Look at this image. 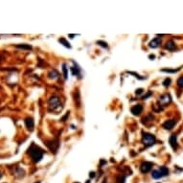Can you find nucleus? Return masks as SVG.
I'll list each match as a JSON object with an SVG mask.
<instances>
[{
  "label": "nucleus",
  "mask_w": 183,
  "mask_h": 183,
  "mask_svg": "<svg viewBox=\"0 0 183 183\" xmlns=\"http://www.w3.org/2000/svg\"><path fill=\"white\" fill-rule=\"evenodd\" d=\"M28 153H29V155L31 156L32 160L34 162H40L43 157V151L40 147L36 146L34 143L31 145V147L29 148Z\"/></svg>",
  "instance_id": "nucleus-1"
},
{
  "label": "nucleus",
  "mask_w": 183,
  "mask_h": 183,
  "mask_svg": "<svg viewBox=\"0 0 183 183\" xmlns=\"http://www.w3.org/2000/svg\"><path fill=\"white\" fill-rule=\"evenodd\" d=\"M168 175H169V170H168V168H166V167H160L159 169L155 170L152 173V176L155 179H162V177H164Z\"/></svg>",
  "instance_id": "nucleus-2"
},
{
  "label": "nucleus",
  "mask_w": 183,
  "mask_h": 183,
  "mask_svg": "<svg viewBox=\"0 0 183 183\" xmlns=\"http://www.w3.org/2000/svg\"><path fill=\"white\" fill-rule=\"evenodd\" d=\"M155 142H156V138L153 134L149 133V132L143 133V143L145 144L146 146L151 147L152 145H155Z\"/></svg>",
  "instance_id": "nucleus-3"
},
{
  "label": "nucleus",
  "mask_w": 183,
  "mask_h": 183,
  "mask_svg": "<svg viewBox=\"0 0 183 183\" xmlns=\"http://www.w3.org/2000/svg\"><path fill=\"white\" fill-rule=\"evenodd\" d=\"M49 105H50V108L53 110H58L61 108V104L59 97H56V96L51 97L49 100Z\"/></svg>",
  "instance_id": "nucleus-4"
},
{
  "label": "nucleus",
  "mask_w": 183,
  "mask_h": 183,
  "mask_svg": "<svg viewBox=\"0 0 183 183\" xmlns=\"http://www.w3.org/2000/svg\"><path fill=\"white\" fill-rule=\"evenodd\" d=\"M152 163L146 161V162L142 163V165L140 167V171H141V173H143V174H145V173H148L152 169Z\"/></svg>",
  "instance_id": "nucleus-5"
},
{
  "label": "nucleus",
  "mask_w": 183,
  "mask_h": 183,
  "mask_svg": "<svg viewBox=\"0 0 183 183\" xmlns=\"http://www.w3.org/2000/svg\"><path fill=\"white\" fill-rule=\"evenodd\" d=\"M170 102H171V97H170V95H168V94L162 95L160 97V99H159V103L162 105H165L167 104H169Z\"/></svg>",
  "instance_id": "nucleus-6"
},
{
  "label": "nucleus",
  "mask_w": 183,
  "mask_h": 183,
  "mask_svg": "<svg viewBox=\"0 0 183 183\" xmlns=\"http://www.w3.org/2000/svg\"><path fill=\"white\" fill-rule=\"evenodd\" d=\"M176 124V120H169V121H166L164 124H163V127H164L166 129H172L175 127Z\"/></svg>",
  "instance_id": "nucleus-7"
},
{
  "label": "nucleus",
  "mask_w": 183,
  "mask_h": 183,
  "mask_svg": "<svg viewBox=\"0 0 183 183\" xmlns=\"http://www.w3.org/2000/svg\"><path fill=\"white\" fill-rule=\"evenodd\" d=\"M160 43H161V40L159 37H157V38H155V40H152L150 43H149V46L151 48H157L160 45Z\"/></svg>",
  "instance_id": "nucleus-8"
},
{
  "label": "nucleus",
  "mask_w": 183,
  "mask_h": 183,
  "mask_svg": "<svg viewBox=\"0 0 183 183\" xmlns=\"http://www.w3.org/2000/svg\"><path fill=\"white\" fill-rule=\"evenodd\" d=\"M143 110V107L141 105H134V107L131 108V112L134 114V115H139Z\"/></svg>",
  "instance_id": "nucleus-9"
},
{
  "label": "nucleus",
  "mask_w": 183,
  "mask_h": 183,
  "mask_svg": "<svg viewBox=\"0 0 183 183\" xmlns=\"http://www.w3.org/2000/svg\"><path fill=\"white\" fill-rule=\"evenodd\" d=\"M73 63H74V66L73 67H71V71H72V74L75 75V76H79L80 73H81V68L80 67L77 65L75 62L73 61Z\"/></svg>",
  "instance_id": "nucleus-10"
},
{
  "label": "nucleus",
  "mask_w": 183,
  "mask_h": 183,
  "mask_svg": "<svg viewBox=\"0 0 183 183\" xmlns=\"http://www.w3.org/2000/svg\"><path fill=\"white\" fill-rule=\"evenodd\" d=\"M25 125L29 129H33L34 126H35V123H34V120L32 118H27L25 120Z\"/></svg>",
  "instance_id": "nucleus-11"
},
{
  "label": "nucleus",
  "mask_w": 183,
  "mask_h": 183,
  "mask_svg": "<svg viewBox=\"0 0 183 183\" xmlns=\"http://www.w3.org/2000/svg\"><path fill=\"white\" fill-rule=\"evenodd\" d=\"M170 144H171V146L173 147V149H174V150H176V134H173V135L171 136V138H170Z\"/></svg>",
  "instance_id": "nucleus-12"
},
{
  "label": "nucleus",
  "mask_w": 183,
  "mask_h": 183,
  "mask_svg": "<svg viewBox=\"0 0 183 183\" xmlns=\"http://www.w3.org/2000/svg\"><path fill=\"white\" fill-rule=\"evenodd\" d=\"M166 48H167L168 50L173 51V50L176 49V44L174 43V41L170 40V41H168V42L166 43Z\"/></svg>",
  "instance_id": "nucleus-13"
},
{
  "label": "nucleus",
  "mask_w": 183,
  "mask_h": 183,
  "mask_svg": "<svg viewBox=\"0 0 183 183\" xmlns=\"http://www.w3.org/2000/svg\"><path fill=\"white\" fill-rule=\"evenodd\" d=\"M59 41H60V43H61L62 45H64V46H65L66 48H69V49H70V48H71V45H70V43H69L68 41H66V40H65L64 37H61V38H60V40H59Z\"/></svg>",
  "instance_id": "nucleus-14"
},
{
  "label": "nucleus",
  "mask_w": 183,
  "mask_h": 183,
  "mask_svg": "<svg viewBox=\"0 0 183 183\" xmlns=\"http://www.w3.org/2000/svg\"><path fill=\"white\" fill-rule=\"evenodd\" d=\"M49 77L51 79H56V78L59 77V73H58L56 70H53L52 72H50V73H49Z\"/></svg>",
  "instance_id": "nucleus-15"
},
{
  "label": "nucleus",
  "mask_w": 183,
  "mask_h": 183,
  "mask_svg": "<svg viewBox=\"0 0 183 183\" xmlns=\"http://www.w3.org/2000/svg\"><path fill=\"white\" fill-rule=\"evenodd\" d=\"M97 44L100 45V46H102V47H104V48H108V43H105V41L99 40V41H97Z\"/></svg>",
  "instance_id": "nucleus-16"
},
{
  "label": "nucleus",
  "mask_w": 183,
  "mask_h": 183,
  "mask_svg": "<svg viewBox=\"0 0 183 183\" xmlns=\"http://www.w3.org/2000/svg\"><path fill=\"white\" fill-rule=\"evenodd\" d=\"M177 85H179V87L183 88V76H181L180 78L177 80Z\"/></svg>",
  "instance_id": "nucleus-17"
},
{
  "label": "nucleus",
  "mask_w": 183,
  "mask_h": 183,
  "mask_svg": "<svg viewBox=\"0 0 183 183\" xmlns=\"http://www.w3.org/2000/svg\"><path fill=\"white\" fill-rule=\"evenodd\" d=\"M62 70H63V74H64V79L66 80L67 79V67H66V64L64 63L62 65Z\"/></svg>",
  "instance_id": "nucleus-18"
},
{
  "label": "nucleus",
  "mask_w": 183,
  "mask_h": 183,
  "mask_svg": "<svg viewBox=\"0 0 183 183\" xmlns=\"http://www.w3.org/2000/svg\"><path fill=\"white\" fill-rule=\"evenodd\" d=\"M18 48H22V49H32V47L30 45H17Z\"/></svg>",
  "instance_id": "nucleus-19"
},
{
  "label": "nucleus",
  "mask_w": 183,
  "mask_h": 183,
  "mask_svg": "<svg viewBox=\"0 0 183 183\" xmlns=\"http://www.w3.org/2000/svg\"><path fill=\"white\" fill-rule=\"evenodd\" d=\"M164 84L165 86H167V85H170L171 84V79H166L165 81H164Z\"/></svg>",
  "instance_id": "nucleus-20"
},
{
  "label": "nucleus",
  "mask_w": 183,
  "mask_h": 183,
  "mask_svg": "<svg viewBox=\"0 0 183 183\" xmlns=\"http://www.w3.org/2000/svg\"><path fill=\"white\" fill-rule=\"evenodd\" d=\"M128 73H129V74H133V76H134V77H136V78H138L139 80H143V79H144L143 77L138 76V74H136V73H133V72H128Z\"/></svg>",
  "instance_id": "nucleus-21"
},
{
  "label": "nucleus",
  "mask_w": 183,
  "mask_h": 183,
  "mask_svg": "<svg viewBox=\"0 0 183 183\" xmlns=\"http://www.w3.org/2000/svg\"><path fill=\"white\" fill-rule=\"evenodd\" d=\"M142 92H143V89H142V88L136 90V94H140V93H142Z\"/></svg>",
  "instance_id": "nucleus-22"
},
{
  "label": "nucleus",
  "mask_w": 183,
  "mask_h": 183,
  "mask_svg": "<svg viewBox=\"0 0 183 183\" xmlns=\"http://www.w3.org/2000/svg\"><path fill=\"white\" fill-rule=\"evenodd\" d=\"M149 58H150V59H155V56H153V55H150V57H149Z\"/></svg>",
  "instance_id": "nucleus-23"
},
{
  "label": "nucleus",
  "mask_w": 183,
  "mask_h": 183,
  "mask_svg": "<svg viewBox=\"0 0 183 183\" xmlns=\"http://www.w3.org/2000/svg\"><path fill=\"white\" fill-rule=\"evenodd\" d=\"M1 176H1V173H0V179H1Z\"/></svg>",
  "instance_id": "nucleus-24"
},
{
  "label": "nucleus",
  "mask_w": 183,
  "mask_h": 183,
  "mask_svg": "<svg viewBox=\"0 0 183 183\" xmlns=\"http://www.w3.org/2000/svg\"><path fill=\"white\" fill-rule=\"evenodd\" d=\"M36 183H40V182H36Z\"/></svg>",
  "instance_id": "nucleus-25"
},
{
  "label": "nucleus",
  "mask_w": 183,
  "mask_h": 183,
  "mask_svg": "<svg viewBox=\"0 0 183 183\" xmlns=\"http://www.w3.org/2000/svg\"><path fill=\"white\" fill-rule=\"evenodd\" d=\"M87 183H89V181H87Z\"/></svg>",
  "instance_id": "nucleus-26"
}]
</instances>
